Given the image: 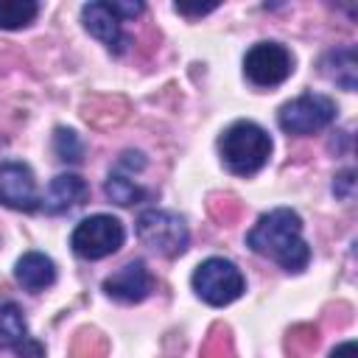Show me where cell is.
<instances>
[{
	"label": "cell",
	"instance_id": "obj_14",
	"mask_svg": "<svg viewBox=\"0 0 358 358\" xmlns=\"http://www.w3.org/2000/svg\"><path fill=\"white\" fill-rule=\"evenodd\" d=\"M28 324L22 319V310L14 302H0V350H14L20 352V347L28 341Z\"/></svg>",
	"mask_w": 358,
	"mask_h": 358
},
{
	"label": "cell",
	"instance_id": "obj_3",
	"mask_svg": "<svg viewBox=\"0 0 358 358\" xmlns=\"http://www.w3.org/2000/svg\"><path fill=\"white\" fill-rule=\"evenodd\" d=\"M190 282H193L196 296L213 308H224L235 302L246 288L241 268L227 257H207L204 263H199Z\"/></svg>",
	"mask_w": 358,
	"mask_h": 358
},
{
	"label": "cell",
	"instance_id": "obj_16",
	"mask_svg": "<svg viewBox=\"0 0 358 358\" xmlns=\"http://www.w3.org/2000/svg\"><path fill=\"white\" fill-rule=\"evenodd\" d=\"M103 193H106V199H109V201H115V204H120V207L137 204V201L145 196V190H143L137 182L126 179L123 173H109L106 185H103Z\"/></svg>",
	"mask_w": 358,
	"mask_h": 358
},
{
	"label": "cell",
	"instance_id": "obj_7",
	"mask_svg": "<svg viewBox=\"0 0 358 358\" xmlns=\"http://www.w3.org/2000/svg\"><path fill=\"white\" fill-rule=\"evenodd\" d=\"M143 11V3H87L81 8V20H84V28L101 39L112 53H123L126 45H129V36L123 34L120 22L126 17H137Z\"/></svg>",
	"mask_w": 358,
	"mask_h": 358
},
{
	"label": "cell",
	"instance_id": "obj_12",
	"mask_svg": "<svg viewBox=\"0 0 358 358\" xmlns=\"http://www.w3.org/2000/svg\"><path fill=\"white\" fill-rule=\"evenodd\" d=\"M14 277L25 291L39 294L56 282V263L42 252H25L14 266Z\"/></svg>",
	"mask_w": 358,
	"mask_h": 358
},
{
	"label": "cell",
	"instance_id": "obj_6",
	"mask_svg": "<svg viewBox=\"0 0 358 358\" xmlns=\"http://www.w3.org/2000/svg\"><path fill=\"white\" fill-rule=\"evenodd\" d=\"M137 238L143 246L162 257H179L187 249V227L185 221L171 210H145L137 218Z\"/></svg>",
	"mask_w": 358,
	"mask_h": 358
},
{
	"label": "cell",
	"instance_id": "obj_20",
	"mask_svg": "<svg viewBox=\"0 0 358 358\" xmlns=\"http://www.w3.org/2000/svg\"><path fill=\"white\" fill-rule=\"evenodd\" d=\"M213 8H215V3H210V6H185V3H176V11L179 14H207Z\"/></svg>",
	"mask_w": 358,
	"mask_h": 358
},
{
	"label": "cell",
	"instance_id": "obj_8",
	"mask_svg": "<svg viewBox=\"0 0 358 358\" xmlns=\"http://www.w3.org/2000/svg\"><path fill=\"white\" fill-rule=\"evenodd\" d=\"M294 70V59L280 42H257L243 56V73L255 87H277Z\"/></svg>",
	"mask_w": 358,
	"mask_h": 358
},
{
	"label": "cell",
	"instance_id": "obj_19",
	"mask_svg": "<svg viewBox=\"0 0 358 358\" xmlns=\"http://www.w3.org/2000/svg\"><path fill=\"white\" fill-rule=\"evenodd\" d=\"M330 358H358V347H355V341H344V344H338V347L330 352Z\"/></svg>",
	"mask_w": 358,
	"mask_h": 358
},
{
	"label": "cell",
	"instance_id": "obj_11",
	"mask_svg": "<svg viewBox=\"0 0 358 358\" xmlns=\"http://www.w3.org/2000/svg\"><path fill=\"white\" fill-rule=\"evenodd\" d=\"M87 193H90V187L78 173H59L50 179V185L42 196V207H45V213L59 215V213H67V210L84 204Z\"/></svg>",
	"mask_w": 358,
	"mask_h": 358
},
{
	"label": "cell",
	"instance_id": "obj_5",
	"mask_svg": "<svg viewBox=\"0 0 358 358\" xmlns=\"http://www.w3.org/2000/svg\"><path fill=\"white\" fill-rule=\"evenodd\" d=\"M333 120H336V103L319 92H305V95L282 103L277 112L280 129L285 134H296V137L316 134V131L327 129Z\"/></svg>",
	"mask_w": 358,
	"mask_h": 358
},
{
	"label": "cell",
	"instance_id": "obj_17",
	"mask_svg": "<svg viewBox=\"0 0 358 358\" xmlns=\"http://www.w3.org/2000/svg\"><path fill=\"white\" fill-rule=\"evenodd\" d=\"M53 151L62 162H78L84 154V145L73 129H56L53 134Z\"/></svg>",
	"mask_w": 358,
	"mask_h": 358
},
{
	"label": "cell",
	"instance_id": "obj_2",
	"mask_svg": "<svg viewBox=\"0 0 358 358\" xmlns=\"http://www.w3.org/2000/svg\"><path fill=\"white\" fill-rule=\"evenodd\" d=\"M218 151H221L224 165L235 176H252V173H257L268 162V157H271V137L257 123L238 120V123H232L221 134Z\"/></svg>",
	"mask_w": 358,
	"mask_h": 358
},
{
	"label": "cell",
	"instance_id": "obj_10",
	"mask_svg": "<svg viewBox=\"0 0 358 358\" xmlns=\"http://www.w3.org/2000/svg\"><path fill=\"white\" fill-rule=\"evenodd\" d=\"M103 291L117 302H143L154 291V277L143 260H131L103 280Z\"/></svg>",
	"mask_w": 358,
	"mask_h": 358
},
{
	"label": "cell",
	"instance_id": "obj_18",
	"mask_svg": "<svg viewBox=\"0 0 358 358\" xmlns=\"http://www.w3.org/2000/svg\"><path fill=\"white\" fill-rule=\"evenodd\" d=\"M352 185H355V179H352V171H344V173L336 179L333 190H336V196H341V199H350V196H352Z\"/></svg>",
	"mask_w": 358,
	"mask_h": 358
},
{
	"label": "cell",
	"instance_id": "obj_9",
	"mask_svg": "<svg viewBox=\"0 0 358 358\" xmlns=\"http://www.w3.org/2000/svg\"><path fill=\"white\" fill-rule=\"evenodd\" d=\"M0 204L20 213H34L42 207V196L36 193V182L28 165L22 162L0 165Z\"/></svg>",
	"mask_w": 358,
	"mask_h": 358
},
{
	"label": "cell",
	"instance_id": "obj_1",
	"mask_svg": "<svg viewBox=\"0 0 358 358\" xmlns=\"http://www.w3.org/2000/svg\"><path fill=\"white\" fill-rule=\"evenodd\" d=\"M246 243L252 252L274 260L285 271H302L310 260V246L302 238V218L288 210L277 207L257 218V224L249 229Z\"/></svg>",
	"mask_w": 358,
	"mask_h": 358
},
{
	"label": "cell",
	"instance_id": "obj_15",
	"mask_svg": "<svg viewBox=\"0 0 358 358\" xmlns=\"http://www.w3.org/2000/svg\"><path fill=\"white\" fill-rule=\"evenodd\" d=\"M39 3L34 0H0V28L17 31L36 20Z\"/></svg>",
	"mask_w": 358,
	"mask_h": 358
},
{
	"label": "cell",
	"instance_id": "obj_4",
	"mask_svg": "<svg viewBox=\"0 0 358 358\" xmlns=\"http://www.w3.org/2000/svg\"><path fill=\"white\" fill-rule=\"evenodd\" d=\"M123 241H126L123 224L115 215H106V213H98V215H90V218L78 221L73 235H70L73 252L84 260L109 257L123 246Z\"/></svg>",
	"mask_w": 358,
	"mask_h": 358
},
{
	"label": "cell",
	"instance_id": "obj_13",
	"mask_svg": "<svg viewBox=\"0 0 358 358\" xmlns=\"http://www.w3.org/2000/svg\"><path fill=\"white\" fill-rule=\"evenodd\" d=\"M355 70H358V62H355V48H338V50H330L322 62V73L336 81L338 87H344L347 92L355 90Z\"/></svg>",
	"mask_w": 358,
	"mask_h": 358
}]
</instances>
